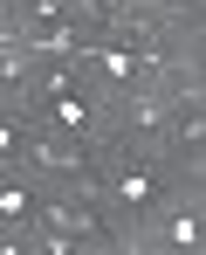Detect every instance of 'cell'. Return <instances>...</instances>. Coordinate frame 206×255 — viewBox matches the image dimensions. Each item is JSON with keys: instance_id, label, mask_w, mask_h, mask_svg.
<instances>
[{"instance_id": "cell-1", "label": "cell", "mask_w": 206, "mask_h": 255, "mask_svg": "<svg viewBox=\"0 0 206 255\" xmlns=\"http://www.w3.org/2000/svg\"><path fill=\"white\" fill-rule=\"evenodd\" d=\"M82 62L103 76V83H117V90H151V69H158V55H137V48H124V42H82Z\"/></svg>"}, {"instance_id": "cell-2", "label": "cell", "mask_w": 206, "mask_h": 255, "mask_svg": "<svg viewBox=\"0 0 206 255\" xmlns=\"http://www.w3.org/2000/svg\"><path fill=\"white\" fill-rule=\"evenodd\" d=\"M110 200H117L124 214H137L144 200H158V166L151 159H131V166L110 172Z\"/></svg>"}, {"instance_id": "cell-3", "label": "cell", "mask_w": 206, "mask_h": 255, "mask_svg": "<svg viewBox=\"0 0 206 255\" xmlns=\"http://www.w3.org/2000/svg\"><path fill=\"white\" fill-rule=\"evenodd\" d=\"M165 249H172V255H200V249H206L200 207H172V214H165Z\"/></svg>"}, {"instance_id": "cell-4", "label": "cell", "mask_w": 206, "mask_h": 255, "mask_svg": "<svg viewBox=\"0 0 206 255\" xmlns=\"http://www.w3.org/2000/svg\"><path fill=\"white\" fill-rule=\"evenodd\" d=\"M0 172H7V186H0V221H7V228H28V214L41 207V193H28V186L14 179V166H0Z\"/></svg>"}, {"instance_id": "cell-5", "label": "cell", "mask_w": 206, "mask_h": 255, "mask_svg": "<svg viewBox=\"0 0 206 255\" xmlns=\"http://www.w3.org/2000/svg\"><path fill=\"white\" fill-rule=\"evenodd\" d=\"M179 138H186V145H206V118H186V125H179Z\"/></svg>"}, {"instance_id": "cell-6", "label": "cell", "mask_w": 206, "mask_h": 255, "mask_svg": "<svg viewBox=\"0 0 206 255\" xmlns=\"http://www.w3.org/2000/svg\"><path fill=\"white\" fill-rule=\"evenodd\" d=\"M0 255H28V249H21V242H14V228H7V249H0Z\"/></svg>"}]
</instances>
